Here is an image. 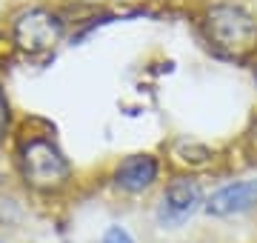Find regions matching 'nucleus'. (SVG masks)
<instances>
[{
    "mask_svg": "<svg viewBox=\"0 0 257 243\" xmlns=\"http://www.w3.org/2000/svg\"><path fill=\"white\" fill-rule=\"evenodd\" d=\"M209 46L223 57L243 60L257 49V20L237 3H214L203 15Z\"/></svg>",
    "mask_w": 257,
    "mask_h": 243,
    "instance_id": "1",
    "label": "nucleus"
},
{
    "mask_svg": "<svg viewBox=\"0 0 257 243\" xmlns=\"http://www.w3.org/2000/svg\"><path fill=\"white\" fill-rule=\"evenodd\" d=\"M20 169H23V178H26L29 186L40 189V192H55V189L66 186V180L72 175L66 155L49 138H32V141L23 143Z\"/></svg>",
    "mask_w": 257,
    "mask_h": 243,
    "instance_id": "2",
    "label": "nucleus"
},
{
    "mask_svg": "<svg viewBox=\"0 0 257 243\" xmlns=\"http://www.w3.org/2000/svg\"><path fill=\"white\" fill-rule=\"evenodd\" d=\"M63 38V20L49 9H26L15 18L12 43L26 55H46Z\"/></svg>",
    "mask_w": 257,
    "mask_h": 243,
    "instance_id": "3",
    "label": "nucleus"
},
{
    "mask_svg": "<svg viewBox=\"0 0 257 243\" xmlns=\"http://www.w3.org/2000/svg\"><path fill=\"white\" fill-rule=\"evenodd\" d=\"M200 206H206L200 183L192 180V178H177L166 186L163 197H160L157 220H160V226L175 229V226H183Z\"/></svg>",
    "mask_w": 257,
    "mask_h": 243,
    "instance_id": "4",
    "label": "nucleus"
},
{
    "mask_svg": "<svg viewBox=\"0 0 257 243\" xmlns=\"http://www.w3.org/2000/svg\"><path fill=\"white\" fill-rule=\"evenodd\" d=\"M254 203H257V180H237V183L217 189L206 200V212L214 217H234L248 212Z\"/></svg>",
    "mask_w": 257,
    "mask_h": 243,
    "instance_id": "5",
    "label": "nucleus"
},
{
    "mask_svg": "<svg viewBox=\"0 0 257 243\" xmlns=\"http://www.w3.org/2000/svg\"><path fill=\"white\" fill-rule=\"evenodd\" d=\"M157 175H160V163L155 155H132L117 166L114 183L126 192H143L157 180Z\"/></svg>",
    "mask_w": 257,
    "mask_h": 243,
    "instance_id": "6",
    "label": "nucleus"
},
{
    "mask_svg": "<svg viewBox=\"0 0 257 243\" xmlns=\"http://www.w3.org/2000/svg\"><path fill=\"white\" fill-rule=\"evenodd\" d=\"M103 243H135V237L126 229H120V226H109L106 234H103Z\"/></svg>",
    "mask_w": 257,
    "mask_h": 243,
    "instance_id": "7",
    "label": "nucleus"
},
{
    "mask_svg": "<svg viewBox=\"0 0 257 243\" xmlns=\"http://www.w3.org/2000/svg\"><path fill=\"white\" fill-rule=\"evenodd\" d=\"M6 129H9V103H6V94L0 89V141H3Z\"/></svg>",
    "mask_w": 257,
    "mask_h": 243,
    "instance_id": "8",
    "label": "nucleus"
},
{
    "mask_svg": "<svg viewBox=\"0 0 257 243\" xmlns=\"http://www.w3.org/2000/svg\"><path fill=\"white\" fill-rule=\"evenodd\" d=\"M254 77H257V69H254Z\"/></svg>",
    "mask_w": 257,
    "mask_h": 243,
    "instance_id": "9",
    "label": "nucleus"
}]
</instances>
